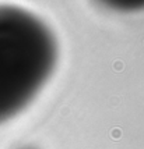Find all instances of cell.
<instances>
[{
    "instance_id": "obj_1",
    "label": "cell",
    "mask_w": 144,
    "mask_h": 149,
    "mask_svg": "<svg viewBox=\"0 0 144 149\" xmlns=\"http://www.w3.org/2000/svg\"><path fill=\"white\" fill-rule=\"evenodd\" d=\"M49 31L30 14L0 7V121L37 93L53 67Z\"/></svg>"
}]
</instances>
